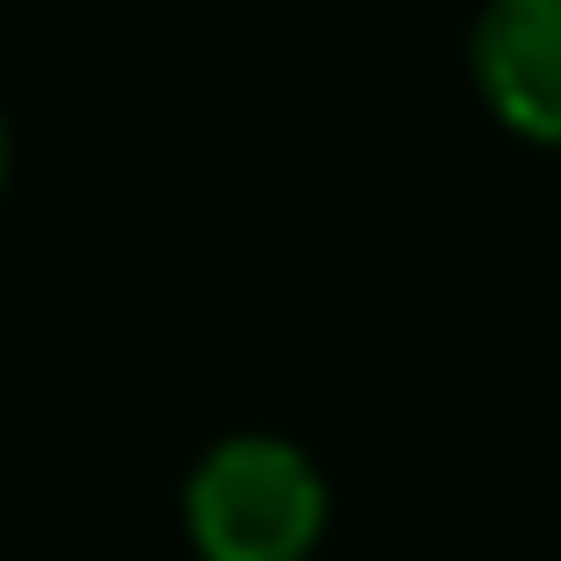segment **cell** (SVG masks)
<instances>
[{
    "label": "cell",
    "instance_id": "1",
    "mask_svg": "<svg viewBox=\"0 0 561 561\" xmlns=\"http://www.w3.org/2000/svg\"><path fill=\"white\" fill-rule=\"evenodd\" d=\"M185 519L206 561H299L328 519V491L291 440L234 434L199 455Z\"/></svg>",
    "mask_w": 561,
    "mask_h": 561
},
{
    "label": "cell",
    "instance_id": "2",
    "mask_svg": "<svg viewBox=\"0 0 561 561\" xmlns=\"http://www.w3.org/2000/svg\"><path fill=\"white\" fill-rule=\"evenodd\" d=\"M477 79L512 128L561 142V0H483Z\"/></svg>",
    "mask_w": 561,
    "mask_h": 561
},
{
    "label": "cell",
    "instance_id": "3",
    "mask_svg": "<svg viewBox=\"0 0 561 561\" xmlns=\"http://www.w3.org/2000/svg\"><path fill=\"white\" fill-rule=\"evenodd\" d=\"M0 179H8V128H0Z\"/></svg>",
    "mask_w": 561,
    "mask_h": 561
}]
</instances>
